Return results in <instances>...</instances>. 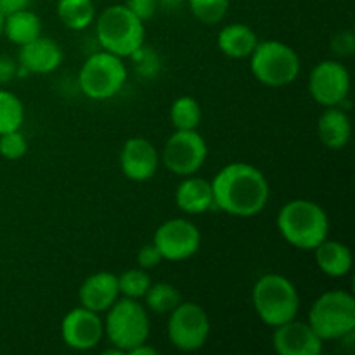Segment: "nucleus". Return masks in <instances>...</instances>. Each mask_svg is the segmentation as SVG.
Segmentation results:
<instances>
[{"label":"nucleus","mask_w":355,"mask_h":355,"mask_svg":"<svg viewBox=\"0 0 355 355\" xmlns=\"http://www.w3.org/2000/svg\"><path fill=\"white\" fill-rule=\"evenodd\" d=\"M215 208L232 217H255L269 203L266 175L245 162L225 165L211 180Z\"/></svg>","instance_id":"1"},{"label":"nucleus","mask_w":355,"mask_h":355,"mask_svg":"<svg viewBox=\"0 0 355 355\" xmlns=\"http://www.w3.org/2000/svg\"><path fill=\"white\" fill-rule=\"evenodd\" d=\"M276 224L284 241L304 252H312L329 234V217L324 208L302 198L281 207Z\"/></svg>","instance_id":"2"},{"label":"nucleus","mask_w":355,"mask_h":355,"mask_svg":"<svg viewBox=\"0 0 355 355\" xmlns=\"http://www.w3.org/2000/svg\"><path fill=\"white\" fill-rule=\"evenodd\" d=\"M96 37L103 51L132 58L144 45L146 26L125 3L106 7L96 21Z\"/></svg>","instance_id":"3"},{"label":"nucleus","mask_w":355,"mask_h":355,"mask_svg":"<svg viewBox=\"0 0 355 355\" xmlns=\"http://www.w3.org/2000/svg\"><path fill=\"white\" fill-rule=\"evenodd\" d=\"M252 304L257 318L263 324L277 328L297 318L300 311V295L288 277L270 272L253 284Z\"/></svg>","instance_id":"4"},{"label":"nucleus","mask_w":355,"mask_h":355,"mask_svg":"<svg viewBox=\"0 0 355 355\" xmlns=\"http://www.w3.org/2000/svg\"><path fill=\"white\" fill-rule=\"evenodd\" d=\"M104 314V336L118 350L128 354L134 347L148 342L151 324L148 311L139 300L121 297Z\"/></svg>","instance_id":"5"},{"label":"nucleus","mask_w":355,"mask_h":355,"mask_svg":"<svg viewBox=\"0 0 355 355\" xmlns=\"http://www.w3.org/2000/svg\"><path fill=\"white\" fill-rule=\"evenodd\" d=\"M309 324L322 342L345 340L355 331V300L349 291L331 290L312 304Z\"/></svg>","instance_id":"6"},{"label":"nucleus","mask_w":355,"mask_h":355,"mask_svg":"<svg viewBox=\"0 0 355 355\" xmlns=\"http://www.w3.org/2000/svg\"><path fill=\"white\" fill-rule=\"evenodd\" d=\"M250 69L257 82L279 89L293 83L302 69L297 51L279 40L259 42L250 55Z\"/></svg>","instance_id":"7"},{"label":"nucleus","mask_w":355,"mask_h":355,"mask_svg":"<svg viewBox=\"0 0 355 355\" xmlns=\"http://www.w3.org/2000/svg\"><path fill=\"white\" fill-rule=\"evenodd\" d=\"M128 78L123 59L107 51H99L85 59L78 73V87L92 101H107L121 92Z\"/></svg>","instance_id":"8"},{"label":"nucleus","mask_w":355,"mask_h":355,"mask_svg":"<svg viewBox=\"0 0 355 355\" xmlns=\"http://www.w3.org/2000/svg\"><path fill=\"white\" fill-rule=\"evenodd\" d=\"M210 318L196 302H180L168 314V342L180 352H196L210 336Z\"/></svg>","instance_id":"9"},{"label":"nucleus","mask_w":355,"mask_h":355,"mask_svg":"<svg viewBox=\"0 0 355 355\" xmlns=\"http://www.w3.org/2000/svg\"><path fill=\"white\" fill-rule=\"evenodd\" d=\"M208 146L198 130H175L165 142L162 162L166 170L179 177L196 175L205 165Z\"/></svg>","instance_id":"10"},{"label":"nucleus","mask_w":355,"mask_h":355,"mask_svg":"<svg viewBox=\"0 0 355 355\" xmlns=\"http://www.w3.org/2000/svg\"><path fill=\"white\" fill-rule=\"evenodd\" d=\"M153 243L166 262H184L200 252L201 232L187 218H172L156 229Z\"/></svg>","instance_id":"11"},{"label":"nucleus","mask_w":355,"mask_h":355,"mask_svg":"<svg viewBox=\"0 0 355 355\" xmlns=\"http://www.w3.org/2000/svg\"><path fill=\"white\" fill-rule=\"evenodd\" d=\"M350 73L345 64L336 59L318 62L309 76V94L324 107L343 106L349 99Z\"/></svg>","instance_id":"12"},{"label":"nucleus","mask_w":355,"mask_h":355,"mask_svg":"<svg viewBox=\"0 0 355 355\" xmlns=\"http://www.w3.org/2000/svg\"><path fill=\"white\" fill-rule=\"evenodd\" d=\"M61 338L64 345L73 350H92L104 338V321L101 314L82 305L71 309L61 321Z\"/></svg>","instance_id":"13"},{"label":"nucleus","mask_w":355,"mask_h":355,"mask_svg":"<svg viewBox=\"0 0 355 355\" xmlns=\"http://www.w3.org/2000/svg\"><path fill=\"white\" fill-rule=\"evenodd\" d=\"M272 345L279 355H321L324 342L307 321L295 318L274 328Z\"/></svg>","instance_id":"14"},{"label":"nucleus","mask_w":355,"mask_h":355,"mask_svg":"<svg viewBox=\"0 0 355 355\" xmlns=\"http://www.w3.org/2000/svg\"><path fill=\"white\" fill-rule=\"evenodd\" d=\"M159 166V153L151 141L132 137L120 151V168L128 180L146 182L156 175Z\"/></svg>","instance_id":"15"},{"label":"nucleus","mask_w":355,"mask_h":355,"mask_svg":"<svg viewBox=\"0 0 355 355\" xmlns=\"http://www.w3.org/2000/svg\"><path fill=\"white\" fill-rule=\"evenodd\" d=\"M118 298H120L118 276L106 270L87 277L78 290L80 305L97 314H104Z\"/></svg>","instance_id":"16"},{"label":"nucleus","mask_w":355,"mask_h":355,"mask_svg":"<svg viewBox=\"0 0 355 355\" xmlns=\"http://www.w3.org/2000/svg\"><path fill=\"white\" fill-rule=\"evenodd\" d=\"M62 62V49L49 37H38L30 44L21 45L19 66L24 73L49 75L55 71Z\"/></svg>","instance_id":"17"},{"label":"nucleus","mask_w":355,"mask_h":355,"mask_svg":"<svg viewBox=\"0 0 355 355\" xmlns=\"http://www.w3.org/2000/svg\"><path fill=\"white\" fill-rule=\"evenodd\" d=\"M175 203L180 211L187 215H201L214 210V189L210 180L201 177H182V182L175 189Z\"/></svg>","instance_id":"18"},{"label":"nucleus","mask_w":355,"mask_h":355,"mask_svg":"<svg viewBox=\"0 0 355 355\" xmlns=\"http://www.w3.org/2000/svg\"><path fill=\"white\" fill-rule=\"evenodd\" d=\"M318 134L322 144L331 151H340L352 137V121L342 106L326 107L318 121Z\"/></svg>","instance_id":"19"},{"label":"nucleus","mask_w":355,"mask_h":355,"mask_svg":"<svg viewBox=\"0 0 355 355\" xmlns=\"http://www.w3.org/2000/svg\"><path fill=\"white\" fill-rule=\"evenodd\" d=\"M312 252L315 255V263H318L319 270L328 277L340 279L352 270V252L343 243L326 238Z\"/></svg>","instance_id":"20"},{"label":"nucleus","mask_w":355,"mask_h":355,"mask_svg":"<svg viewBox=\"0 0 355 355\" xmlns=\"http://www.w3.org/2000/svg\"><path fill=\"white\" fill-rule=\"evenodd\" d=\"M255 31L243 23L225 24L217 37V45L224 55L231 59H245L252 55L259 44Z\"/></svg>","instance_id":"21"},{"label":"nucleus","mask_w":355,"mask_h":355,"mask_svg":"<svg viewBox=\"0 0 355 355\" xmlns=\"http://www.w3.org/2000/svg\"><path fill=\"white\" fill-rule=\"evenodd\" d=\"M3 35L16 45H26L42 35V21L37 12L30 9L16 10L6 16Z\"/></svg>","instance_id":"22"},{"label":"nucleus","mask_w":355,"mask_h":355,"mask_svg":"<svg viewBox=\"0 0 355 355\" xmlns=\"http://www.w3.org/2000/svg\"><path fill=\"white\" fill-rule=\"evenodd\" d=\"M58 17L68 30L83 31L96 21L92 0H58Z\"/></svg>","instance_id":"23"},{"label":"nucleus","mask_w":355,"mask_h":355,"mask_svg":"<svg viewBox=\"0 0 355 355\" xmlns=\"http://www.w3.org/2000/svg\"><path fill=\"white\" fill-rule=\"evenodd\" d=\"M201 118H203V111L194 97H177L170 107V121L175 130H198Z\"/></svg>","instance_id":"24"},{"label":"nucleus","mask_w":355,"mask_h":355,"mask_svg":"<svg viewBox=\"0 0 355 355\" xmlns=\"http://www.w3.org/2000/svg\"><path fill=\"white\" fill-rule=\"evenodd\" d=\"M182 302V295L170 283H151L144 295V304L155 314H170Z\"/></svg>","instance_id":"25"},{"label":"nucleus","mask_w":355,"mask_h":355,"mask_svg":"<svg viewBox=\"0 0 355 355\" xmlns=\"http://www.w3.org/2000/svg\"><path fill=\"white\" fill-rule=\"evenodd\" d=\"M24 121L23 101L16 94L0 89V135L19 130Z\"/></svg>","instance_id":"26"},{"label":"nucleus","mask_w":355,"mask_h":355,"mask_svg":"<svg viewBox=\"0 0 355 355\" xmlns=\"http://www.w3.org/2000/svg\"><path fill=\"white\" fill-rule=\"evenodd\" d=\"M149 286H151V277H149L148 270L141 269V267H137V269H128L118 276L120 297L141 300V298H144Z\"/></svg>","instance_id":"27"},{"label":"nucleus","mask_w":355,"mask_h":355,"mask_svg":"<svg viewBox=\"0 0 355 355\" xmlns=\"http://www.w3.org/2000/svg\"><path fill=\"white\" fill-rule=\"evenodd\" d=\"M187 2L193 16L208 26L220 23L231 6V0H187Z\"/></svg>","instance_id":"28"},{"label":"nucleus","mask_w":355,"mask_h":355,"mask_svg":"<svg viewBox=\"0 0 355 355\" xmlns=\"http://www.w3.org/2000/svg\"><path fill=\"white\" fill-rule=\"evenodd\" d=\"M28 151V141L19 130L7 132L0 135V155L9 162L23 158Z\"/></svg>","instance_id":"29"},{"label":"nucleus","mask_w":355,"mask_h":355,"mask_svg":"<svg viewBox=\"0 0 355 355\" xmlns=\"http://www.w3.org/2000/svg\"><path fill=\"white\" fill-rule=\"evenodd\" d=\"M331 49L338 58H349L355 51V37L352 30H343L336 33L331 40Z\"/></svg>","instance_id":"30"},{"label":"nucleus","mask_w":355,"mask_h":355,"mask_svg":"<svg viewBox=\"0 0 355 355\" xmlns=\"http://www.w3.org/2000/svg\"><path fill=\"white\" fill-rule=\"evenodd\" d=\"M125 6H127L142 23H146V21H149L155 16L156 10H158L159 2L158 0H127Z\"/></svg>","instance_id":"31"},{"label":"nucleus","mask_w":355,"mask_h":355,"mask_svg":"<svg viewBox=\"0 0 355 355\" xmlns=\"http://www.w3.org/2000/svg\"><path fill=\"white\" fill-rule=\"evenodd\" d=\"M162 253L158 252V248L155 246V243H148V245L142 246L137 253V263L141 269L149 270L155 269L159 262H162Z\"/></svg>","instance_id":"32"},{"label":"nucleus","mask_w":355,"mask_h":355,"mask_svg":"<svg viewBox=\"0 0 355 355\" xmlns=\"http://www.w3.org/2000/svg\"><path fill=\"white\" fill-rule=\"evenodd\" d=\"M17 75V64L12 59L0 55V83H7Z\"/></svg>","instance_id":"33"},{"label":"nucleus","mask_w":355,"mask_h":355,"mask_svg":"<svg viewBox=\"0 0 355 355\" xmlns=\"http://www.w3.org/2000/svg\"><path fill=\"white\" fill-rule=\"evenodd\" d=\"M31 0H0V12L2 14H12L16 10L28 9Z\"/></svg>","instance_id":"34"},{"label":"nucleus","mask_w":355,"mask_h":355,"mask_svg":"<svg viewBox=\"0 0 355 355\" xmlns=\"http://www.w3.org/2000/svg\"><path fill=\"white\" fill-rule=\"evenodd\" d=\"M158 352H156V349H153V347L148 345V342L141 343V345L134 347V349L128 352V355H156Z\"/></svg>","instance_id":"35"},{"label":"nucleus","mask_w":355,"mask_h":355,"mask_svg":"<svg viewBox=\"0 0 355 355\" xmlns=\"http://www.w3.org/2000/svg\"><path fill=\"white\" fill-rule=\"evenodd\" d=\"M3 26H6V14L0 12V37L3 35Z\"/></svg>","instance_id":"36"},{"label":"nucleus","mask_w":355,"mask_h":355,"mask_svg":"<svg viewBox=\"0 0 355 355\" xmlns=\"http://www.w3.org/2000/svg\"><path fill=\"white\" fill-rule=\"evenodd\" d=\"M331 2H336V0H331Z\"/></svg>","instance_id":"37"}]
</instances>
